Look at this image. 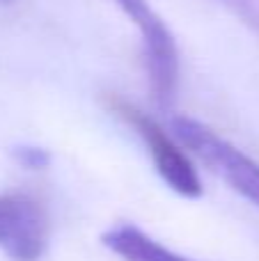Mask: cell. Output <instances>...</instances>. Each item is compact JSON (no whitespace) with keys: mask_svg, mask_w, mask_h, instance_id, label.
Returning <instances> with one entry per match:
<instances>
[{"mask_svg":"<svg viewBox=\"0 0 259 261\" xmlns=\"http://www.w3.org/2000/svg\"><path fill=\"white\" fill-rule=\"evenodd\" d=\"M101 243L124 261H191L172 250L163 248L159 241L147 236L133 225H117L103 231Z\"/></svg>","mask_w":259,"mask_h":261,"instance_id":"5b68a950","label":"cell"},{"mask_svg":"<svg viewBox=\"0 0 259 261\" xmlns=\"http://www.w3.org/2000/svg\"><path fill=\"white\" fill-rule=\"evenodd\" d=\"M50 243V218L37 197L0 195V250L12 261H39Z\"/></svg>","mask_w":259,"mask_h":261,"instance_id":"277c9868","label":"cell"},{"mask_svg":"<svg viewBox=\"0 0 259 261\" xmlns=\"http://www.w3.org/2000/svg\"><path fill=\"white\" fill-rule=\"evenodd\" d=\"M0 3H14V0H0Z\"/></svg>","mask_w":259,"mask_h":261,"instance_id":"ba28073f","label":"cell"},{"mask_svg":"<svg viewBox=\"0 0 259 261\" xmlns=\"http://www.w3.org/2000/svg\"><path fill=\"white\" fill-rule=\"evenodd\" d=\"M211 3L220 5L229 14H234L243 25L250 28L259 37V0H211Z\"/></svg>","mask_w":259,"mask_h":261,"instance_id":"8992f818","label":"cell"},{"mask_svg":"<svg viewBox=\"0 0 259 261\" xmlns=\"http://www.w3.org/2000/svg\"><path fill=\"white\" fill-rule=\"evenodd\" d=\"M126 18L140 30L142 58L154 99L161 108L172 106L179 87V48L170 28L147 0H115Z\"/></svg>","mask_w":259,"mask_h":261,"instance_id":"3957f363","label":"cell"},{"mask_svg":"<svg viewBox=\"0 0 259 261\" xmlns=\"http://www.w3.org/2000/svg\"><path fill=\"white\" fill-rule=\"evenodd\" d=\"M172 130L179 142L191 149L214 174L227 181L241 197L259 206V163L220 138L209 126L193 117H174Z\"/></svg>","mask_w":259,"mask_h":261,"instance_id":"7a4b0ae2","label":"cell"},{"mask_svg":"<svg viewBox=\"0 0 259 261\" xmlns=\"http://www.w3.org/2000/svg\"><path fill=\"white\" fill-rule=\"evenodd\" d=\"M103 103L115 117H119L128 128H133L142 138L151 161H154L156 172H159L161 179L174 193L184 195V197H191V199L200 197L204 186H202L197 170L188 161L186 153L182 151V147L165 133V128L154 117L142 113L138 106L122 99L119 94H106Z\"/></svg>","mask_w":259,"mask_h":261,"instance_id":"6da1fadb","label":"cell"},{"mask_svg":"<svg viewBox=\"0 0 259 261\" xmlns=\"http://www.w3.org/2000/svg\"><path fill=\"white\" fill-rule=\"evenodd\" d=\"M14 158L28 170H44L50 163V153L39 147H18L14 151Z\"/></svg>","mask_w":259,"mask_h":261,"instance_id":"52a82bcc","label":"cell"}]
</instances>
